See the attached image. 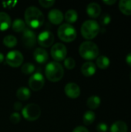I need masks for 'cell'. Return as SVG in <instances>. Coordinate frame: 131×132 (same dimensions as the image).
Masks as SVG:
<instances>
[{"label": "cell", "mask_w": 131, "mask_h": 132, "mask_svg": "<svg viewBox=\"0 0 131 132\" xmlns=\"http://www.w3.org/2000/svg\"><path fill=\"white\" fill-rule=\"evenodd\" d=\"M81 34L86 39H94L100 31L99 23L93 19L85 21L81 26Z\"/></svg>", "instance_id": "277c9868"}, {"label": "cell", "mask_w": 131, "mask_h": 132, "mask_svg": "<svg viewBox=\"0 0 131 132\" xmlns=\"http://www.w3.org/2000/svg\"><path fill=\"white\" fill-rule=\"evenodd\" d=\"M13 108L15 111H19L20 110H22V104L19 101L15 102L13 104Z\"/></svg>", "instance_id": "836d02e7"}, {"label": "cell", "mask_w": 131, "mask_h": 132, "mask_svg": "<svg viewBox=\"0 0 131 132\" xmlns=\"http://www.w3.org/2000/svg\"><path fill=\"white\" fill-rule=\"evenodd\" d=\"M126 62H127V63L130 67H131V53H130L129 54L127 55V56H126Z\"/></svg>", "instance_id": "e575fe53"}, {"label": "cell", "mask_w": 131, "mask_h": 132, "mask_svg": "<svg viewBox=\"0 0 131 132\" xmlns=\"http://www.w3.org/2000/svg\"><path fill=\"white\" fill-rule=\"evenodd\" d=\"M9 120H10V122L13 125H17L21 121V116L20 114L18 113V112H14L12 113L11 115H10V118H9Z\"/></svg>", "instance_id": "f1b7e54d"}, {"label": "cell", "mask_w": 131, "mask_h": 132, "mask_svg": "<svg viewBox=\"0 0 131 132\" xmlns=\"http://www.w3.org/2000/svg\"><path fill=\"white\" fill-rule=\"evenodd\" d=\"M128 126L122 121H117L114 122L110 127V132H127Z\"/></svg>", "instance_id": "ac0fdd59"}, {"label": "cell", "mask_w": 131, "mask_h": 132, "mask_svg": "<svg viewBox=\"0 0 131 132\" xmlns=\"http://www.w3.org/2000/svg\"><path fill=\"white\" fill-rule=\"evenodd\" d=\"M86 12L91 18H97L101 13V7L97 2H91L86 7Z\"/></svg>", "instance_id": "2e32d148"}, {"label": "cell", "mask_w": 131, "mask_h": 132, "mask_svg": "<svg viewBox=\"0 0 131 132\" xmlns=\"http://www.w3.org/2000/svg\"><path fill=\"white\" fill-rule=\"evenodd\" d=\"M110 21H111V17H110V15L109 14H107V13L103 14L101 16V18H100V23L103 26H107V25H109L110 22Z\"/></svg>", "instance_id": "f546056e"}, {"label": "cell", "mask_w": 131, "mask_h": 132, "mask_svg": "<svg viewBox=\"0 0 131 132\" xmlns=\"http://www.w3.org/2000/svg\"><path fill=\"white\" fill-rule=\"evenodd\" d=\"M48 19L49 22L54 25H59L63 22L64 16L63 12L59 9H52L49 12Z\"/></svg>", "instance_id": "4fadbf2b"}, {"label": "cell", "mask_w": 131, "mask_h": 132, "mask_svg": "<svg viewBox=\"0 0 131 132\" xmlns=\"http://www.w3.org/2000/svg\"><path fill=\"white\" fill-rule=\"evenodd\" d=\"M22 43L28 48H32L36 45V33L29 28H25L23 30L22 33Z\"/></svg>", "instance_id": "8fae6325"}, {"label": "cell", "mask_w": 131, "mask_h": 132, "mask_svg": "<svg viewBox=\"0 0 131 132\" xmlns=\"http://www.w3.org/2000/svg\"><path fill=\"white\" fill-rule=\"evenodd\" d=\"M96 118V114L93 111H87L85 112L83 118V121L86 125H92Z\"/></svg>", "instance_id": "d4e9b609"}, {"label": "cell", "mask_w": 131, "mask_h": 132, "mask_svg": "<svg viewBox=\"0 0 131 132\" xmlns=\"http://www.w3.org/2000/svg\"><path fill=\"white\" fill-rule=\"evenodd\" d=\"M64 70L63 66L56 61H51L46 66L45 74L51 82H58L63 77Z\"/></svg>", "instance_id": "7a4b0ae2"}, {"label": "cell", "mask_w": 131, "mask_h": 132, "mask_svg": "<svg viewBox=\"0 0 131 132\" xmlns=\"http://www.w3.org/2000/svg\"><path fill=\"white\" fill-rule=\"evenodd\" d=\"M78 19V14L76 10L69 9L65 13V19L69 24L75 22Z\"/></svg>", "instance_id": "603a6c76"}, {"label": "cell", "mask_w": 131, "mask_h": 132, "mask_svg": "<svg viewBox=\"0 0 131 132\" xmlns=\"http://www.w3.org/2000/svg\"><path fill=\"white\" fill-rule=\"evenodd\" d=\"M23 62V56L18 50H12L6 55V63L12 67H19Z\"/></svg>", "instance_id": "ba28073f"}, {"label": "cell", "mask_w": 131, "mask_h": 132, "mask_svg": "<svg viewBox=\"0 0 131 132\" xmlns=\"http://www.w3.org/2000/svg\"><path fill=\"white\" fill-rule=\"evenodd\" d=\"M16 96L19 100L20 101H26L31 96V92L29 88L25 87H19L16 91Z\"/></svg>", "instance_id": "ffe728a7"}, {"label": "cell", "mask_w": 131, "mask_h": 132, "mask_svg": "<svg viewBox=\"0 0 131 132\" xmlns=\"http://www.w3.org/2000/svg\"><path fill=\"white\" fill-rule=\"evenodd\" d=\"M39 2L41 5V6L44 8H49L54 5L55 1L54 0H39Z\"/></svg>", "instance_id": "4dcf8cb0"}, {"label": "cell", "mask_w": 131, "mask_h": 132, "mask_svg": "<svg viewBox=\"0 0 131 132\" xmlns=\"http://www.w3.org/2000/svg\"><path fill=\"white\" fill-rule=\"evenodd\" d=\"M65 94L71 99H76L80 95V88L75 83H69L65 86Z\"/></svg>", "instance_id": "7c38bea8"}, {"label": "cell", "mask_w": 131, "mask_h": 132, "mask_svg": "<svg viewBox=\"0 0 131 132\" xmlns=\"http://www.w3.org/2000/svg\"><path fill=\"white\" fill-rule=\"evenodd\" d=\"M12 28L15 32H19L23 31L25 29V23L22 19H16L13 21V22L12 24Z\"/></svg>", "instance_id": "cb8c5ba5"}, {"label": "cell", "mask_w": 131, "mask_h": 132, "mask_svg": "<svg viewBox=\"0 0 131 132\" xmlns=\"http://www.w3.org/2000/svg\"><path fill=\"white\" fill-rule=\"evenodd\" d=\"M97 71V66L91 61L86 62L81 67V72L85 77H91L95 74Z\"/></svg>", "instance_id": "9a60e30c"}, {"label": "cell", "mask_w": 131, "mask_h": 132, "mask_svg": "<svg viewBox=\"0 0 131 132\" xmlns=\"http://www.w3.org/2000/svg\"><path fill=\"white\" fill-rule=\"evenodd\" d=\"M54 35L52 32L49 30H45L41 32L37 38L38 43L42 47H49L54 43Z\"/></svg>", "instance_id": "30bf717a"}, {"label": "cell", "mask_w": 131, "mask_h": 132, "mask_svg": "<svg viewBox=\"0 0 131 132\" xmlns=\"http://www.w3.org/2000/svg\"><path fill=\"white\" fill-rule=\"evenodd\" d=\"M119 9L123 14L130 15L131 0H120L119 2Z\"/></svg>", "instance_id": "d6986e66"}, {"label": "cell", "mask_w": 131, "mask_h": 132, "mask_svg": "<svg viewBox=\"0 0 131 132\" xmlns=\"http://www.w3.org/2000/svg\"><path fill=\"white\" fill-rule=\"evenodd\" d=\"M35 60L39 63H45L48 61L49 54L43 48H36L33 53Z\"/></svg>", "instance_id": "5bb4252c"}, {"label": "cell", "mask_w": 131, "mask_h": 132, "mask_svg": "<svg viewBox=\"0 0 131 132\" xmlns=\"http://www.w3.org/2000/svg\"><path fill=\"white\" fill-rule=\"evenodd\" d=\"M58 36L63 42H73L76 37V30L71 24L63 23L58 29Z\"/></svg>", "instance_id": "5b68a950"}, {"label": "cell", "mask_w": 131, "mask_h": 132, "mask_svg": "<svg viewBox=\"0 0 131 132\" xmlns=\"http://www.w3.org/2000/svg\"><path fill=\"white\" fill-rule=\"evenodd\" d=\"M73 132H89L88 129L83 126H78L73 129Z\"/></svg>", "instance_id": "d6a6232c"}, {"label": "cell", "mask_w": 131, "mask_h": 132, "mask_svg": "<svg viewBox=\"0 0 131 132\" xmlns=\"http://www.w3.org/2000/svg\"><path fill=\"white\" fill-rule=\"evenodd\" d=\"M130 81H131V73H130Z\"/></svg>", "instance_id": "74e56055"}, {"label": "cell", "mask_w": 131, "mask_h": 132, "mask_svg": "<svg viewBox=\"0 0 131 132\" xmlns=\"http://www.w3.org/2000/svg\"><path fill=\"white\" fill-rule=\"evenodd\" d=\"M3 60H4V55L2 53H0V63H2Z\"/></svg>", "instance_id": "8d00e7d4"}, {"label": "cell", "mask_w": 131, "mask_h": 132, "mask_svg": "<svg viewBox=\"0 0 131 132\" xmlns=\"http://www.w3.org/2000/svg\"><path fill=\"white\" fill-rule=\"evenodd\" d=\"M12 25V20L8 14L0 12V31H5Z\"/></svg>", "instance_id": "e0dca14e"}, {"label": "cell", "mask_w": 131, "mask_h": 132, "mask_svg": "<svg viewBox=\"0 0 131 132\" xmlns=\"http://www.w3.org/2000/svg\"><path fill=\"white\" fill-rule=\"evenodd\" d=\"M23 118L29 121H34L37 120L41 115V109L38 104H29L22 110Z\"/></svg>", "instance_id": "8992f818"}, {"label": "cell", "mask_w": 131, "mask_h": 132, "mask_svg": "<svg viewBox=\"0 0 131 132\" xmlns=\"http://www.w3.org/2000/svg\"><path fill=\"white\" fill-rule=\"evenodd\" d=\"M25 23L32 29H37L42 26L45 21L43 13L36 6L28 7L24 14Z\"/></svg>", "instance_id": "6da1fadb"}, {"label": "cell", "mask_w": 131, "mask_h": 132, "mask_svg": "<svg viewBox=\"0 0 131 132\" xmlns=\"http://www.w3.org/2000/svg\"><path fill=\"white\" fill-rule=\"evenodd\" d=\"M35 66L31 63H25L22 65V68H21V71L23 74L25 75H29V74H32L33 73V72L35 71Z\"/></svg>", "instance_id": "4316f807"}, {"label": "cell", "mask_w": 131, "mask_h": 132, "mask_svg": "<svg viewBox=\"0 0 131 132\" xmlns=\"http://www.w3.org/2000/svg\"><path fill=\"white\" fill-rule=\"evenodd\" d=\"M64 66L68 70H73L76 66V61L72 57H67L64 60Z\"/></svg>", "instance_id": "83f0119b"}, {"label": "cell", "mask_w": 131, "mask_h": 132, "mask_svg": "<svg viewBox=\"0 0 131 132\" xmlns=\"http://www.w3.org/2000/svg\"><path fill=\"white\" fill-rule=\"evenodd\" d=\"M79 53L83 59L92 60L99 56V48L95 43L86 41L82 43L80 46Z\"/></svg>", "instance_id": "3957f363"}, {"label": "cell", "mask_w": 131, "mask_h": 132, "mask_svg": "<svg viewBox=\"0 0 131 132\" xmlns=\"http://www.w3.org/2000/svg\"><path fill=\"white\" fill-rule=\"evenodd\" d=\"M51 56L56 62L63 61L67 56V49L63 43H57L51 48Z\"/></svg>", "instance_id": "52a82bcc"}, {"label": "cell", "mask_w": 131, "mask_h": 132, "mask_svg": "<svg viewBox=\"0 0 131 132\" xmlns=\"http://www.w3.org/2000/svg\"><path fill=\"white\" fill-rule=\"evenodd\" d=\"M45 84V79L42 73H33L29 80V86L30 89L34 91L40 90Z\"/></svg>", "instance_id": "9c48e42d"}, {"label": "cell", "mask_w": 131, "mask_h": 132, "mask_svg": "<svg viewBox=\"0 0 131 132\" xmlns=\"http://www.w3.org/2000/svg\"><path fill=\"white\" fill-rule=\"evenodd\" d=\"M3 43L5 46L8 48H12L17 45V39L15 38V36L12 35H8L4 37Z\"/></svg>", "instance_id": "484cf974"}, {"label": "cell", "mask_w": 131, "mask_h": 132, "mask_svg": "<svg viewBox=\"0 0 131 132\" xmlns=\"http://www.w3.org/2000/svg\"><path fill=\"white\" fill-rule=\"evenodd\" d=\"M100 103H101V101L98 96H91L87 99L86 105L89 108L94 110L99 108V106L100 105Z\"/></svg>", "instance_id": "44dd1931"}, {"label": "cell", "mask_w": 131, "mask_h": 132, "mask_svg": "<svg viewBox=\"0 0 131 132\" xmlns=\"http://www.w3.org/2000/svg\"><path fill=\"white\" fill-rule=\"evenodd\" d=\"M110 60L106 56H99L97 58V66L100 69L105 70L108 68V67L110 66Z\"/></svg>", "instance_id": "7402d4cb"}, {"label": "cell", "mask_w": 131, "mask_h": 132, "mask_svg": "<svg viewBox=\"0 0 131 132\" xmlns=\"http://www.w3.org/2000/svg\"><path fill=\"white\" fill-rule=\"evenodd\" d=\"M97 130L98 132H107L108 130V126L106 123L101 122L97 125Z\"/></svg>", "instance_id": "1f68e13d"}, {"label": "cell", "mask_w": 131, "mask_h": 132, "mask_svg": "<svg viewBox=\"0 0 131 132\" xmlns=\"http://www.w3.org/2000/svg\"><path fill=\"white\" fill-rule=\"evenodd\" d=\"M103 2H104L105 4H107V5H113V4L116 3V0H109V1H108V0H104Z\"/></svg>", "instance_id": "d590c367"}]
</instances>
